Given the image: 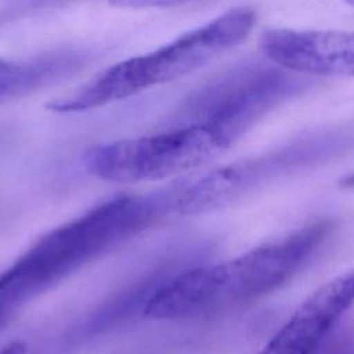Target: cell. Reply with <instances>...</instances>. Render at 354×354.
Here are the masks:
<instances>
[{"instance_id": "11", "label": "cell", "mask_w": 354, "mask_h": 354, "mask_svg": "<svg viewBox=\"0 0 354 354\" xmlns=\"http://www.w3.org/2000/svg\"><path fill=\"white\" fill-rule=\"evenodd\" d=\"M340 185L343 188H347V189H354V173H350V174L344 176L340 180Z\"/></svg>"}, {"instance_id": "4", "label": "cell", "mask_w": 354, "mask_h": 354, "mask_svg": "<svg viewBox=\"0 0 354 354\" xmlns=\"http://www.w3.org/2000/svg\"><path fill=\"white\" fill-rule=\"evenodd\" d=\"M231 144L210 123L116 140L90 148L83 159L94 177L118 184L158 181L198 169L225 152Z\"/></svg>"}, {"instance_id": "5", "label": "cell", "mask_w": 354, "mask_h": 354, "mask_svg": "<svg viewBox=\"0 0 354 354\" xmlns=\"http://www.w3.org/2000/svg\"><path fill=\"white\" fill-rule=\"evenodd\" d=\"M342 142L340 136L317 134L224 165L183 188L176 196L173 209L181 216H198L223 209L267 183L330 158L340 151Z\"/></svg>"}, {"instance_id": "10", "label": "cell", "mask_w": 354, "mask_h": 354, "mask_svg": "<svg viewBox=\"0 0 354 354\" xmlns=\"http://www.w3.org/2000/svg\"><path fill=\"white\" fill-rule=\"evenodd\" d=\"M0 354H26V344L19 340L11 342L0 348Z\"/></svg>"}, {"instance_id": "1", "label": "cell", "mask_w": 354, "mask_h": 354, "mask_svg": "<svg viewBox=\"0 0 354 354\" xmlns=\"http://www.w3.org/2000/svg\"><path fill=\"white\" fill-rule=\"evenodd\" d=\"M335 225L318 220L223 263L185 270L160 283L144 315L155 319L203 318L282 288L324 246Z\"/></svg>"}, {"instance_id": "9", "label": "cell", "mask_w": 354, "mask_h": 354, "mask_svg": "<svg viewBox=\"0 0 354 354\" xmlns=\"http://www.w3.org/2000/svg\"><path fill=\"white\" fill-rule=\"evenodd\" d=\"M196 0H108L109 6L115 8L145 10V8H167L176 7Z\"/></svg>"}, {"instance_id": "3", "label": "cell", "mask_w": 354, "mask_h": 354, "mask_svg": "<svg viewBox=\"0 0 354 354\" xmlns=\"http://www.w3.org/2000/svg\"><path fill=\"white\" fill-rule=\"evenodd\" d=\"M257 19L252 7H236L173 41L118 62L72 91L54 98L47 109L83 112L133 97L147 88L181 79L242 43Z\"/></svg>"}, {"instance_id": "13", "label": "cell", "mask_w": 354, "mask_h": 354, "mask_svg": "<svg viewBox=\"0 0 354 354\" xmlns=\"http://www.w3.org/2000/svg\"><path fill=\"white\" fill-rule=\"evenodd\" d=\"M342 1H344V3H347V4H350V6L354 7V0H342Z\"/></svg>"}, {"instance_id": "8", "label": "cell", "mask_w": 354, "mask_h": 354, "mask_svg": "<svg viewBox=\"0 0 354 354\" xmlns=\"http://www.w3.org/2000/svg\"><path fill=\"white\" fill-rule=\"evenodd\" d=\"M73 64L75 58L71 55H53L29 62L0 58V102L43 86Z\"/></svg>"}, {"instance_id": "2", "label": "cell", "mask_w": 354, "mask_h": 354, "mask_svg": "<svg viewBox=\"0 0 354 354\" xmlns=\"http://www.w3.org/2000/svg\"><path fill=\"white\" fill-rule=\"evenodd\" d=\"M119 195L37 239L0 274V313L11 318L24 304L153 224L174 206L171 198Z\"/></svg>"}, {"instance_id": "12", "label": "cell", "mask_w": 354, "mask_h": 354, "mask_svg": "<svg viewBox=\"0 0 354 354\" xmlns=\"http://www.w3.org/2000/svg\"><path fill=\"white\" fill-rule=\"evenodd\" d=\"M8 319H10V318H7L6 315H3V314L0 313V328H1L4 324H7V322H8Z\"/></svg>"}, {"instance_id": "6", "label": "cell", "mask_w": 354, "mask_h": 354, "mask_svg": "<svg viewBox=\"0 0 354 354\" xmlns=\"http://www.w3.org/2000/svg\"><path fill=\"white\" fill-rule=\"evenodd\" d=\"M259 48L274 65L310 76H354V30L272 28Z\"/></svg>"}, {"instance_id": "7", "label": "cell", "mask_w": 354, "mask_h": 354, "mask_svg": "<svg viewBox=\"0 0 354 354\" xmlns=\"http://www.w3.org/2000/svg\"><path fill=\"white\" fill-rule=\"evenodd\" d=\"M354 307V267L313 292L257 354H315Z\"/></svg>"}]
</instances>
